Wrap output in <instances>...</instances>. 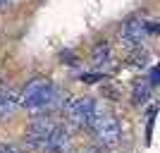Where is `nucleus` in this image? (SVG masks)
<instances>
[{"label": "nucleus", "mask_w": 160, "mask_h": 153, "mask_svg": "<svg viewBox=\"0 0 160 153\" xmlns=\"http://www.w3.org/2000/svg\"><path fill=\"white\" fill-rule=\"evenodd\" d=\"M31 146L38 153H65L67 148V129L53 120H38L31 127Z\"/></svg>", "instance_id": "f257e3e1"}, {"label": "nucleus", "mask_w": 160, "mask_h": 153, "mask_svg": "<svg viewBox=\"0 0 160 153\" xmlns=\"http://www.w3.org/2000/svg\"><path fill=\"white\" fill-rule=\"evenodd\" d=\"M91 132H93V139L98 141L100 146H115L122 136V127L117 122V117L110 113H93L91 122Z\"/></svg>", "instance_id": "f03ea898"}, {"label": "nucleus", "mask_w": 160, "mask_h": 153, "mask_svg": "<svg viewBox=\"0 0 160 153\" xmlns=\"http://www.w3.org/2000/svg\"><path fill=\"white\" fill-rule=\"evenodd\" d=\"M93 113H96V100L88 98V96L74 98V100H69V105H67V117L79 127H88Z\"/></svg>", "instance_id": "7ed1b4c3"}, {"label": "nucleus", "mask_w": 160, "mask_h": 153, "mask_svg": "<svg viewBox=\"0 0 160 153\" xmlns=\"http://www.w3.org/2000/svg\"><path fill=\"white\" fill-rule=\"evenodd\" d=\"M155 29H158L155 24H148V22L141 19V17H132V19H127L124 29H122V36H124L127 43H141V41L146 38L148 33H153Z\"/></svg>", "instance_id": "20e7f679"}, {"label": "nucleus", "mask_w": 160, "mask_h": 153, "mask_svg": "<svg viewBox=\"0 0 160 153\" xmlns=\"http://www.w3.org/2000/svg\"><path fill=\"white\" fill-rule=\"evenodd\" d=\"M17 96L14 93H10V91H0V117H5V115H10L17 108Z\"/></svg>", "instance_id": "39448f33"}, {"label": "nucleus", "mask_w": 160, "mask_h": 153, "mask_svg": "<svg viewBox=\"0 0 160 153\" xmlns=\"http://www.w3.org/2000/svg\"><path fill=\"white\" fill-rule=\"evenodd\" d=\"M46 81H48L46 77H38V79H31V81H29V84H27V86H24V91H22V96H17V100H19V103H24V100H27V98H31V96H33V93H36V91H38V89L43 86Z\"/></svg>", "instance_id": "423d86ee"}, {"label": "nucleus", "mask_w": 160, "mask_h": 153, "mask_svg": "<svg viewBox=\"0 0 160 153\" xmlns=\"http://www.w3.org/2000/svg\"><path fill=\"white\" fill-rule=\"evenodd\" d=\"M148 91H151V84H136L134 86V103H143L148 98Z\"/></svg>", "instance_id": "0eeeda50"}, {"label": "nucleus", "mask_w": 160, "mask_h": 153, "mask_svg": "<svg viewBox=\"0 0 160 153\" xmlns=\"http://www.w3.org/2000/svg\"><path fill=\"white\" fill-rule=\"evenodd\" d=\"M108 55H110L108 46H105V43H100V46L96 48V53H93V62H96V65H100V62H105V60H108Z\"/></svg>", "instance_id": "6e6552de"}, {"label": "nucleus", "mask_w": 160, "mask_h": 153, "mask_svg": "<svg viewBox=\"0 0 160 153\" xmlns=\"http://www.w3.org/2000/svg\"><path fill=\"white\" fill-rule=\"evenodd\" d=\"M153 122H155V108L148 110V122H146V141H151V134H153Z\"/></svg>", "instance_id": "1a4fd4ad"}, {"label": "nucleus", "mask_w": 160, "mask_h": 153, "mask_svg": "<svg viewBox=\"0 0 160 153\" xmlns=\"http://www.w3.org/2000/svg\"><path fill=\"white\" fill-rule=\"evenodd\" d=\"M146 62H148V53H146V50H141V53L136 50V53H134V65H141V67H143Z\"/></svg>", "instance_id": "9d476101"}, {"label": "nucleus", "mask_w": 160, "mask_h": 153, "mask_svg": "<svg viewBox=\"0 0 160 153\" xmlns=\"http://www.w3.org/2000/svg\"><path fill=\"white\" fill-rule=\"evenodd\" d=\"M105 77L103 74H81V81H86V84H96V81H103Z\"/></svg>", "instance_id": "9b49d317"}, {"label": "nucleus", "mask_w": 160, "mask_h": 153, "mask_svg": "<svg viewBox=\"0 0 160 153\" xmlns=\"http://www.w3.org/2000/svg\"><path fill=\"white\" fill-rule=\"evenodd\" d=\"M158 81H160V69H158V67H151V77H148V84H151V86H158Z\"/></svg>", "instance_id": "f8f14e48"}, {"label": "nucleus", "mask_w": 160, "mask_h": 153, "mask_svg": "<svg viewBox=\"0 0 160 153\" xmlns=\"http://www.w3.org/2000/svg\"><path fill=\"white\" fill-rule=\"evenodd\" d=\"M5 5H10V0H0V7H5Z\"/></svg>", "instance_id": "ddd939ff"}, {"label": "nucleus", "mask_w": 160, "mask_h": 153, "mask_svg": "<svg viewBox=\"0 0 160 153\" xmlns=\"http://www.w3.org/2000/svg\"><path fill=\"white\" fill-rule=\"evenodd\" d=\"M0 153H10V151H7V148H0Z\"/></svg>", "instance_id": "4468645a"}]
</instances>
